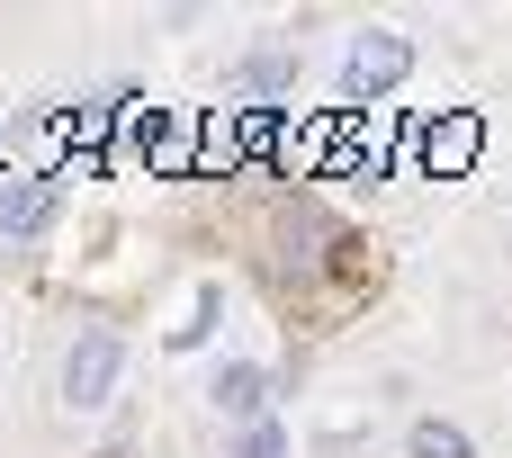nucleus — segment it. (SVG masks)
I'll return each mask as SVG.
<instances>
[{
  "label": "nucleus",
  "instance_id": "obj_1",
  "mask_svg": "<svg viewBox=\"0 0 512 458\" xmlns=\"http://www.w3.org/2000/svg\"><path fill=\"white\" fill-rule=\"evenodd\" d=\"M405 72H414V36L369 27V36H351V54H342V99H351V108H369V99H387Z\"/></svg>",
  "mask_w": 512,
  "mask_h": 458
},
{
  "label": "nucleus",
  "instance_id": "obj_2",
  "mask_svg": "<svg viewBox=\"0 0 512 458\" xmlns=\"http://www.w3.org/2000/svg\"><path fill=\"white\" fill-rule=\"evenodd\" d=\"M117 369H126V351H117V333H81L72 351H63V405L72 414H99L108 396H117Z\"/></svg>",
  "mask_w": 512,
  "mask_h": 458
},
{
  "label": "nucleus",
  "instance_id": "obj_3",
  "mask_svg": "<svg viewBox=\"0 0 512 458\" xmlns=\"http://www.w3.org/2000/svg\"><path fill=\"white\" fill-rule=\"evenodd\" d=\"M54 198H63L54 180H9V189H0V234H9V243L45 234V225H54Z\"/></svg>",
  "mask_w": 512,
  "mask_h": 458
},
{
  "label": "nucleus",
  "instance_id": "obj_4",
  "mask_svg": "<svg viewBox=\"0 0 512 458\" xmlns=\"http://www.w3.org/2000/svg\"><path fill=\"white\" fill-rule=\"evenodd\" d=\"M207 396H216V414H234V423H261V405H270V369H252V360H225Z\"/></svg>",
  "mask_w": 512,
  "mask_h": 458
},
{
  "label": "nucleus",
  "instance_id": "obj_5",
  "mask_svg": "<svg viewBox=\"0 0 512 458\" xmlns=\"http://www.w3.org/2000/svg\"><path fill=\"white\" fill-rule=\"evenodd\" d=\"M423 162H432L441 180H450V171H468V162H477V117H441V126L423 135Z\"/></svg>",
  "mask_w": 512,
  "mask_h": 458
},
{
  "label": "nucleus",
  "instance_id": "obj_6",
  "mask_svg": "<svg viewBox=\"0 0 512 458\" xmlns=\"http://www.w3.org/2000/svg\"><path fill=\"white\" fill-rule=\"evenodd\" d=\"M288 81H297V54H288V45H261V54H243V63H234V90H261V99H270V90H288Z\"/></svg>",
  "mask_w": 512,
  "mask_h": 458
},
{
  "label": "nucleus",
  "instance_id": "obj_7",
  "mask_svg": "<svg viewBox=\"0 0 512 458\" xmlns=\"http://www.w3.org/2000/svg\"><path fill=\"white\" fill-rule=\"evenodd\" d=\"M405 458H477V441H468L459 423H441V414H423V423L405 432Z\"/></svg>",
  "mask_w": 512,
  "mask_h": 458
},
{
  "label": "nucleus",
  "instance_id": "obj_8",
  "mask_svg": "<svg viewBox=\"0 0 512 458\" xmlns=\"http://www.w3.org/2000/svg\"><path fill=\"white\" fill-rule=\"evenodd\" d=\"M279 450H288V441H279L270 423H252V432H243V450H234V458H279Z\"/></svg>",
  "mask_w": 512,
  "mask_h": 458
},
{
  "label": "nucleus",
  "instance_id": "obj_9",
  "mask_svg": "<svg viewBox=\"0 0 512 458\" xmlns=\"http://www.w3.org/2000/svg\"><path fill=\"white\" fill-rule=\"evenodd\" d=\"M99 458H135V450H99Z\"/></svg>",
  "mask_w": 512,
  "mask_h": 458
}]
</instances>
